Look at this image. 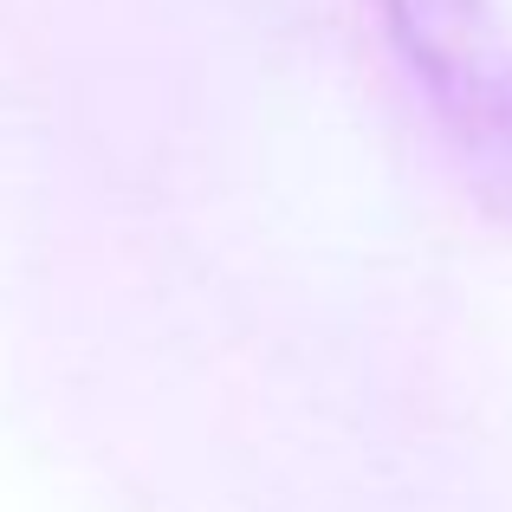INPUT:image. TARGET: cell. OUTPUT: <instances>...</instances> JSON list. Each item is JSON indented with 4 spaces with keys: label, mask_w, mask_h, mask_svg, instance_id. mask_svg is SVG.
I'll use <instances>...</instances> for the list:
<instances>
[{
    "label": "cell",
    "mask_w": 512,
    "mask_h": 512,
    "mask_svg": "<svg viewBox=\"0 0 512 512\" xmlns=\"http://www.w3.org/2000/svg\"><path fill=\"white\" fill-rule=\"evenodd\" d=\"M435 117L512 195V26L493 0H370Z\"/></svg>",
    "instance_id": "obj_1"
}]
</instances>
